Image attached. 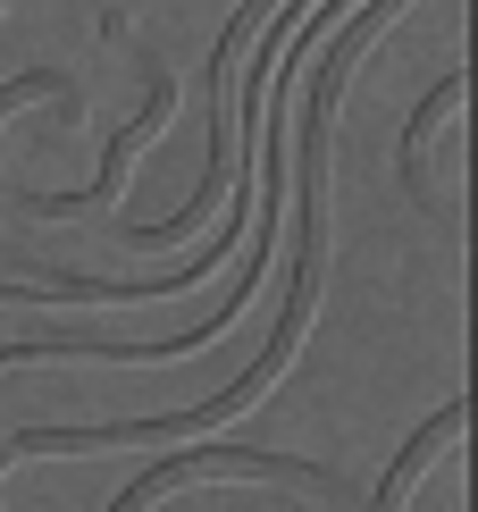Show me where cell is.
<instances>
[{"mask_svg":"<svg viewBox=\"0 0 478 512\" xmlns=\"http://www.w3.org/2000/svg\"><path fill=\"white\" fill-rule=\"evenodd\" d=\"M453 93H462V76H445L437 93L411 110V126H403V152H395V168H403V185H420V143H428V126H437L445 110H453Z\"/></svg>","mask_w":478,"mask_h":512,"instance_id":"7a4b0ae2","label":"cell"},{"mask_svg":"<svg viewBox=\"0 0 478 512\" xmlns=\"http://www.w3.org/2000/svg\"><path fill=\"white\" fill-rule=\"evenodd\" d=\"M453 429H462V403H445V412H437V420H428V429H420V437H411L403 454H395V471H386V487H378V504H369V512H395V496H403L411 479H420V462L437 454V445H445Z\"/></svg>","mask_w":478,"mask_h":512,"instance_id":"6da1fadb","label":"cell"}]
</instances>
